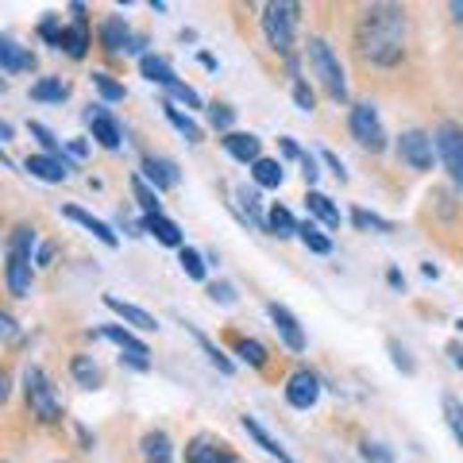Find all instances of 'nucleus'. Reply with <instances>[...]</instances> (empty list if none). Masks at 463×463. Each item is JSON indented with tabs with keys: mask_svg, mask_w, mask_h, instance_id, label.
I'll return each mask as SVG.
<instances>
[{
	"mask_svg": "<svg viewBox=\"0 0 463 463\" xmlns=\"http://www.w3.org/2000/svg\"><path fill=\"white\" fill-rule=\"evenodd\" d=\"M189 333H193V340H198V348L205 351V356H209V363H213V367H216V371H221V375H232V371H236V363H232V359L224 356V351H221V348H216V344H213V340H209V336H205V333H201V328H193V324H189Z\"/></svg>",
	"mask_w": 463,
	"mask_h": 463,
	"instance_id": "30",
	"label": "nucleus"
},
{
	"mask_svg": "<svg viewBox=\"0 0 463 463\" xmlns=\"http://www.w3.org/2000/svg\"><path fill=\"white\" fill-rule=\"evenodd\" d=\"M298 240H301V243H306V248H309V251H316V255H328V251H333V240H328V236H324V232H321V228H316L313 221H306V224H298Z\"/></svg>",
	"mask_w": 463,
	"mask_h": 463,
	"instance_id": "36",
	"label": "nucleus"
},
{
	"mask_svg": "<svg viewBox=\"0 0 463 463\" xmlns=\"http://www.w3.org/2000/svg\"><path fill=\"white\" fill-rule=\"evenodd\" d=\"M459 333H463V316H459Z\"/></svg>",
	"mask_w": 463,
	"mask_h": 463,
	"instance_id": "63",
	"label": "nucleus"
},
{
	"mask_svg": "<svg viewBox=\"0 0 463 463\" xmlns=\"http://www.w3.org/2000/svg\"><path fill=\"white\" fill-rule=\"evenodd\" d=\"M306 209H309V216H316L324 228H340V209L333 205V198H324V193H316V189H309L306 193Z\"/></svg>",
	"mask_w": 463,
	"mask_h": 463,
	"instance_id": "25",
	"label": "nucleus"
},
{
	"mask_svg": "<svg viewBox=\"0 0 463 463\" xmlns=\"http://www.w3.org/2000/svg\"><path fill=\"white\" fill-rule=\"evenodd\" d=\"M406 35H409V20L406 8L398 4H371L359 12L356 23V46L359 55L375 66H398L406 58Z\"/></svg>",
	"mask_w": 463,
	"mask_h": 463,
	"instance_id": "1",
	"label": "nucleus"
},
{
	"mask_svg": "<svg viewBox=\"0 0 463 463\" xmlns=\"http://www.w3.org/2000/svg\"><path fill=\"white\" fill-rule=\"evenodd\" d=\"M243 429H248V436H251V441L263 448L266 456H274L278 463H294V456H290L286 448H282V441H274V436L263 429V425H259V417H251V413H243Z\"/></svg>",
	"mask_w": 463,
	"mask_h": 463,
	"instance_id": "20",
	"label": "nucleus"
},
{
	"mask_svg": "<svg viewBox=\"0 0 463 463\" xmlns=\"http://www.w3.org/2000/svg\"><path fill=\"white\" fill-rule=\"evenodd\" d=\"M70 155L81 158V155H85V143H81V139H70Z\"/></svg>",
	"mask_w": 463,
	"mask_h": 463,
	"instance_id": "56",
	"label": "nucleus"
},
{
	"mask_svg": "<svg viewBox=\"0 0 463 463\" xmlns=\"http://www.w3.org/2000/svg\"><path fill=\"white\" fill-rule=\"evenodd\" d=\"M139 70H143V78L155 81V85H163V89H174V85H178V74L170 70L166 58H158V55H143L139 58Z\"/></svg>",
	"mask_w": 463,
	"mask_h": 463,
	"instance_id": "24",
	"label": "nucleus"
},
{
	"mask_svg": "<svg viewBox=\"0 0 463 463\" xmlns=\"http://www.w3.org/2000/svg\"><path fill=\"white\" fill-rule=\"evenodd\" d=\"M266 232L278 240H290V236H298V221H294V213L286 209V205H274L271 213H266Z\"/></svg>",
	"mask_w": 463,
	"mask_h": 463,
	"instance_id": "29",
	"label": "nucleus"
},
{
	"mask_svg": "<svg viewBox=\"0 0 463 463\" xmlns=\"http://www.w3.org/2000/svg\"><path fill=\"white\" fill-rule=\"evenodd\" d=\"M444 421H448V429H452V436L463 448V401L456 394H444Z\"/></svg>",
	"mask_w": 463,
	"mask_h": 463,
	"instance_id": "38",
	"label": "nucleus"
},
{
	"mask_svg": "<svg viewBox=\"0 0 463 463\" xmlns=\"http://www.w3.org/2000/svg\"><path fill=\"white\" fill-rule=\"evenodd\" d=\"M31 251H35V228L31 224H20L8 240V266H4V278H8V294L12 298H28L31 294Z\"/></svg>",
	"mask_w": 463,
	"mask_h": 463,
	"instance_id": "2",
	"label": "nucleus"
},
{
	"mask_svg": "<svg viewBox=\"0 0 463 463\" xmlns=\"http://www.w3.org/2000/svg\"><path fill=\"white\" fill-rule=\"evenodd\" d=\"M386 282L394 286V290H406V278H401V271H390V274H386Z\"/></svg>",
	"mask_w": 463,
	"mask_h": 463,
	"instance_id": "55",
	"label": "nucleus"
},
{
	"mask_svg": "<svg viewBox=\"0 0 463 463\" xmlns=\"http://www.w3.org/2000/svg\"><path fill=\"white\" fill-rule=\"evenodd\" d=\"M63 216H66V221H74V224H81L85 232H89V236H97V240H101L105 248H120V236H116V232L108 228V224L101 221V216L85 213L81 205H66V209H63Z\"/></svg>",
	"mask_w": 463,
	"mask_h": 463,
	"instance_id": "18",
	"label": "nucleus"
},
{
	"mask_svg": "<svg viewBox=\"0 0 463 463\" xmlns=\"http://www.w3.org/2000/svg\"><path fill=\"white\" fill-rule=\"evenodd\" d=\"M39 35L51 46H58V51H63V35H66V28H58V16H46L43 23H39Z\"/></svg>",
	"mask_w": 463,
	"mask_h": 463,
	"instance_id": "44",
	"label": "nucleus"
},
{
	"mask_svg": "<svg viewBox=\"0 0 463 463\" xmlns=\"http://www.w3.org/2000/svg\"><path fill=\"white\" fill-rule=\"evenodd\" d=\"M101 336H105V340H113V344L120 348V363H128V367H136V371H151V351H147V344L131 336L128 328H120V324H105V328H101Z\"/></svg>",
	"mask_w": 463,
	"mask_h": 463,
	"instance_id": "9",
	"label": "nucleus"
},
{
	"mask_svg": "<svg viewBox=\"0 0 463 463\" xmlns=\"http://www.w3.org/2000/svg\"><path fill=\"white\" fill-rule=\"evenodd\" d=\"M8 394H12V375H8V371H0V406L8 401Z\"/></svg>",
	"mask_w": 463,
	"mask_h": 463,
	"instance_id": "53",
	"label": "nucleus"
},
{
	"mask_svg": "<svg viewBox=\"0 0 463 463\" xmlns=\"http://www.w3.org/2000/svg\"><path fill=\"white\" fill-rule=\"evenodd\" d=\"M70 371H74V379L85 386V390H97L105 383V375H101V367L93 363V356H74V363H70Z\"/></svg>",
	"mask_w": 463,
	"mask_h": 463,
	"instance_id": "31",
	"label": "nucleus"
},
{
	"mask_svg": "<svg viewBox=\"0 0 463 463\" xmlns=\"http://www.w3.org/2000/svg\"><path fill=\"white\" fill-rule=\"evenodd\" d=\"M105 309L108 313H116L124 324H131V328H139V333H155L158 328V321L147 313V309H139V306H131V301H124V298H116V294H105Z\"/></svg>",
	"mask_w": 463,
	"mask_h": 463,
	"instance_id": "17",
	"label": "nucleus"
},
{
	"mask_svg": "<svg viewBox=\"0 0 463 463\" xmlns=\"http://www.w3.org/2000/svg\"><path fill=\"white\" fill-rule=\"evenodd\" d=\"M23 394H28V409L39 421H63V401L39 367H28V375H23Z\"/></svg>",
	"mask_w": 463,
	"mask_h": 463,
	"instance_id": "5",
	"label": "nucleus"
},
{
	"mask_svg": "<svg viewBox=\"0 0 463 463\" xmlns=\"http://www.w3.org/2000/svg\"><path fill=\"white\" fill-rule=\"evenodd\" d=\"M363 459H367V463H394V452H390L386 444L367 441V444H363Z\"/></svg>",
	"mask_w": 463,
	"mask_h": 463,
	"instance_id": "46",
	"label": "nucleus"
},
{
	"mask_svg": "<svg viewBox=\"0 0 463 463\" xmlns=\"http://www.w3.org/2000/svg\"><path fill=\"white\" fill-rule=\"evenodd\" d=\"M186 463H236V456H232L228 444H221L216 436L201 433L186 444Z\"/></svg>",
	"mask_w": 463,
	"mask_h": 463,
	"instance_id": "14",
	"label": "nucleus"
},
{
	"mask_svg": "<svg viewBox=\"0 0 463 463\" xmlns=\"http://www.w3.org/2000/svg\"><path fill=\"white\" fill-rule=\"evenodd\" d=\"M143 463H174V444L163 429H151L143 436Z\"/></svg>",
	"mask_w": 463,
	"mask_h": 463,
	"instance_id": "23",
	"label": "nucleus"
},
{
	"mask_svg": "<svg viewBox=\"0 0 463 463\" xmlns=\"http://www.w3.org/2000/svg\"><path fill=\"white\" fill-rule=\"evenodd\" d=\"M16 333H20V328H16V316L0 309V340H16Z\"/></svg>",
	"mask_w": 463,
	"mask_h": 463,
	"instance_id": "49",
	"label": "nucleus"
},
{
	"mask_svg": "<svg viewBox=\"0 0 463 463\" xmlns=\"http://www.w3.org/2000/svg\"><path fill=\"white\" fill-rule=\"evenodd\" d=\"M143 232H151V236L163 243V248H186V243H181V228L170 221V216H143Z\"/></svg>",
	"mask_w": 463,
	"mask_h": 463,
	"instance_id": "22",
	"label": "nucleus"
},
{
	"mask_svg": "<svg viewBox=\"0 0 463 463\" xmlns=\"http://www.w3.org/2000/svg\"><path fill=\"white\" fill-rule=\"evenodd\" d=\"M348 128H351V139H356L359 147H367L375 155L386 151V128H383L379 113H375V105H356L351 108Z\"/></svg>",
	"mask_w": 463,
	"mask_h": 463,
	"instance_id": "7",
	"label": "nucleus"
},
{
	"mask_svg": "<svg viewBox=\"0 0 463 463\" xmlns=\"http://www.w3.org/2000/svg\"><path fill=\"white\" fill-rule=\"evenodd\" d=\"M433 155H436V143H433L429 131L409 128V131L398 136V158L409 170H433Z\"/></svg>",
	"mask_w": 463,
	"mask_h": 463,
	"instance_id": "8",
	"label": "nucleus"
},
{
	"mask_svg": "<svg viewBox=\"0 0 463 463\" xmlns=\"http://www.w3.org/2000/svg\"><path fill=\"white\" fill-rule=\"evenodd\" d=\"M0 166H12V158H8L4 151H0Z\"/></svg>",
	"mask_w": 463,
	"mask_h": 463,
	"instance_id": "60",
	"label": "nucleus"
},
{
	"mask_svg": "<svg viewBox=\"0 0 463 463\" xmlns=\"http://www.w3.org/2000/svg\"><path fill=\"white\" fill-rule=\"evenodd\" d=\"M143 181H147V186H155L158 193L163 189H174L178 181H181V174H178V163L174 158H163V155H147L143 158Z\"/></svg>",
	"mask_w": 463,
	"mask_h": 463,
	"instance_id": "13",
	"label": "nucleus"
},
{
	"mask_svg": "<svg viewBox=\"0 0 463 463\" xmlns=\"http://www.w3.org/2000/svg\"><path fill=\"white\" fill-rule=\"evenodd\" d=\"M282 151H286L290 158H298V163H301V155H306V151H301V147H298V143H294V139H290V136L282 139Z\"/></svg>",
	"mask_w": 463,
	"mask_h": 463,
	"instance_id": "54",
	"label": "nucleus"
},
{
	"mask_svg": "<svg viewBox=\"0 0 463 463\" xmlns=\"http://www.w3.org/2000/svg\"><path fill=\"white\" fill-rule=\"evenodd\" d=\"M55 259V243H39V251H35V266H51Z\"/></svg>",
	"mask_w": 463,
	"mask_h": 463,
	"instance_id": "51",
	"label": "nucleus"
},
{
	"mask_svg": "<svg viewBox=\"0 0 463 463\" xmlns=\"http://www.w3.org/2000/svg\"><path fill=\"white\" fill-rule=\"evenodd\" d=\"M301 174H306L309 186H313L316 178H321V170H316V158H313V155H301Z\"/></svg>",
	"mask_w": 463,
	"mask_h": 463,
	"instance_id": "50",
	"label": "nucleus"
},
{
	"mask_svg": "<svg viewBox=\"0 0 463 463\" xmlns=\"http://www.w3.org/2000/svg\"><path fill=\"white\" fill-rule=\"evenodd\" d=\"M294 105L301 108V113H313V105H316V97H313V89L301 78H294Z\"/></svg>",
	"mask_w": 463,
	"mask_h": 463,
	"instance_id": "45",
	"label": "nucleus"
},
{
	"mask_svg": "<svg viewBox=\"0 0 463 463\" xmlns=\"http://www.w3.org/2000/svg\"><path fill=\"white\" fill-rule=\"evenodd\" d=\"M351 224L356 228H363V232H394V224L386 221V216H379V213H367V209H351Z\"/></svg>",
	"mask_w": 463,
	"mask_h": 463,
	"instance_id": "39",
	"label": "nucleus"
},
{
	"mask_svg": "<svg viewBox=\"0 0 463 463\" xmlns=\"http://www.w3.org/2000/svg\"><path fill=\"white\" fill-rule=\"evenodd\" d=\"M23 170H28L31 178H39V181H66L74 166L58 163V158H51V155H28L23 158Z\"/></svg>",
	"mask_w": 463,
	"mask_h": 463,
	"instance_id": "19",
	"label": "nucleus"
},
{
	"mask_svg": "<svg viewBox=\"0 0 463 463\" xmlns=\"http://www.w3.org/2000/svg\"><path fill=\"white\" fill-rule=\"evenodd\" d=\"M178 263H181V271H186V278H193V282H205V255L198 248H181L178 251Z\"/></svg>",
	"mask_w": 463,
	"mask_h": 463,
	"instance_id": "37",
	"label": "nucleus"
},
{
	"mask_svg": "<svg viewBox=\"0 0 463 463\" xmlns=\"http://www.w3.org/2000/svg\"><path fill=\"white\" fill-rule=\"evenodd\" d=\"M236 198H240V209L248 213V221L259 228V232H266V216H263V201H259V189H248V186H240L236 189Z\"/></svg>",
	"mask_w": 463,
	"mask_h": 463,
	"instance_id": "32",
	"label": "nucleus"
},
{
	"mask_svg": "<svg viewBox=\"0 0 463 463\" xmlns=\"http://www.w3.org/2000/svg\"><path fill=\"white\" fill-rule=\"evenodd\" d=\"M286 401L294 409H313L316 401H321V379H316L313 371H306V367L294 371L286 379Z\"/></svg>",
	"mask_w": 463,
	"mask_h": 463,
	"instance_id": "10",
	"label": "nucleus"
},
{
	"mask_svg": "<svg viewBox=\"0 0 463 463\" xmlns=\"http://www.w3.org/2000/svg\"><path fill=\"white\" fill-rule=\"evenodd\" d=\"M306 55H309V66L313 74L321 78L324 93L333 97V101H348V81H344V66H340V58L333 51V43L321 39V35H313L306 43Z\"/></svg>",
	"mask_w": 463,
	"mask_h": 463,
	"instance_id": "3",
	"label": "nucleus"
},
{
	"mask_svg": "<svg viewBox=\"0 0 463 463\" xmlns=\"http://www.w3.org/2000/svg\"><path fill=\"white\" fill-rule=\"evenodd\" d=\"M456 363H459V367H463V351H459V356H456Z\"/></svg>",
	"mask_w": 463,
	"mask_h": 463,
	"instance_id": "62",
	"label": "nucleus"
},
{
	"mask_svg": "<svg viewBox=\"0 0 463 463\" xmlns=\"http://www.w3.org/2000/svg\"><path fill=\"white\" fill-rule=\"evenodd\" d=\"M63 51L70 58H85V51H89V28H81V23H70L66 35H63Z\"/></svg>",
	"mask_w": 463,
	"mask_h": 463,
	"instance_id": "35",
	"label": "nucleus"
},
{
	"mask_svg": "<svg viewBox=\"0 0 463 463\" xmlns=\"http://www.w3.org/2000/svg\"><path fill=\"white\" fill-rule=\"evenodd\" d=\"M4 89H8V81H4V78H0V93H4Z\"/></svg>",
	"mask_w": 463,
	"mask_h": 463,
	"instance_id": "61",
	"label": "nucleus"
},
{
	"mask_svg": "<svg viewBox=\"0 0 463 463\" xmlns=\"http://www.w3.org/2000/svg\"><path fill=\"white\" fill-rule=\"evenodd\" d=\"M236 356L248 363V367H263V363H266V348L259 344V340H236Z\"/></svg>",
	"mask_w": 463,
	"mask_h": 463,
	"instance_id": "40",
	"label": "nucleus"
},
{
	"mask_svg": "<svg viewBox=\"0 0 463 463\" xmlns=\"http://www.w3.org/2000/svg\"><path fill=\"white\" fill-rule=\"evenodd\" d=\"M70 97V85L63 78H43L31 85V101H66Z\"/></svg>",
	"mask_w": 463,
	"mask_h": 463,
	"instance_id": "33",
	"label": "nucleus"
},
{
	"mask_svg": "<svg viewBox=\"0 0 463 463\" xmlns=\"http://www.w3.org/2000/svg\"><path fill=\"white\" fill-rule=\"evenodd\" d=\"M170 97H174V101H181L186 108H201V97H198V89H189L186 81H178L174 89H170Z\"/></svg>",
	"mask_w": 463,
	"mask_h": 463,
	"instance_id": "47",
	"label": "nucleus"
},
{
	"mask_svg": "<svg viewBox=\"0 0 463 463\" xmlns=\"http://www.w3.org/2000/svg\"><path fill=\"white\" fill-rule=\"evenodd\" d=\"M0 139H12V124H8V120H0Z\"/></svg>",
	"mask_w": 463,
	"mask_h": 463,
	"instance_id": "59",
	"label": "nucleus"
},
{
	"mask_svg": "<svg viewBox=\"0 0 463 463\" xmlns=\"http://www.w3.org/2000/svg\"><path fill=\"white\" fill-rule=\"evenodd\" d=\"M386 351H390V359H394V367H398V371H406V375H413V371H417V363L409 359V351L401 348L398 340H386Z\"/></svg>",
	"mask_w": 463,
	"mask_h": 463,
	"instance_id": "42",
	"label": "nucleus"
},
{
	"mask_svg": "<svg viewBox=\"0 0 463 463\" xmlns=\"http://www.w3.org/2000/svg\"><path fill=\"white\" fill-rule=\"evenodd\" d=\"M93 85H97V93H101L105 101H124V85L113 81L108 74H93Z\"/></svg>",
	"mask_w": 463,
	"mask_h": 463,
	"instance_id": "41",
	"label": "nucleus"
},
{
	"mask_svg": "<svg viewBox=\"0 0 463 463\" xmlns=\"http://www.w3.org/2000/svg\"><path fill=\"white\" fill-rule=\"evenodd\" d=\"M266 313H271V321H274V328H278V336H282V344L290 348V351H306V328H301V321L294 313H290L286 306H278V301H266Z\"/></svg>",
	"mask_w": 463,
	"mask_h": 463,
	"instance_id": "12",
	"label": "nucleus"
},
{
	"mask_svg": "<svg viewBox=\"0 0 463 463\" xmlns=\"http://www.w3.org/2000/svg\"><path fill=\"white\" fill-rule=\"evenodd\" d=\"M298 12H301V8L290 4V0L263 8V35H266V43H271V51H278V55H290V51H294Z\"/></svg>",
	"mask_w": 463,
	"mask_h": 463,
	"instance_id": "4",
	"label": "nucleus"
},
{
	"mask_svg": "<svg viewBox=\"0 0 463 463\" xmlns=\"http://www.w3.org/2000/svg\"><path fill=\"white\" fill-rule=\"evenodd\" d=\"M433 143H436V155H441L448 178L456 181V189H463V128L448 120V124L433 131Z\"/></svg>",
	"mask_w": 463,
	"mask_h": 463,
	"instance_id": "6",
	"label": "nucleus"
},
{
	"mask_svg": "<svg viewBox=\"0 0 463 463\" xmlns=\"http://www.w3.org/2000/svg\"><path fill=\"white\" fill-rule=\"evenodd\" d=\"M101 43H105L108 55H120V51H124V55H139V58H143V43L131 39L124 16H108V20L101 23Z\"/></svg>",
	"mask_w": 463,
	"mask_h": 463,
	"instance_id": "11",
	"label": "nucleus"
},
{
	"mask_svg": "<svg viewBox=\"0 0 463 463\" xmlns=\"http://www.w3.org/2000/svg\"><path fill=\"white\" fill-rule=\"evenodd\" d=\"M224 143V151L236 158V163H248V166H255L263 158V139L255 136V131H228V136L221 139Z\"/></svg>",
	"mask_w": 463,
	"mask_h": 463,
	"instance_id": "16",
	"label": "nucleus"
},
{
	"mask_svg": "<svg viewBox=\"0 0 463 463\" xmlns=\"http://www.w3.org/2000/svg\"><path fill=\"white\" fill-rule=\"evenodd\" d=\"M209 298L221 301V306H236V286H232V282H213L209 286Z\"/></svg>",
	"mask_w": 463,
	"mask_h": 463,
	"instance_id": "48",
	"label": "nucleus"
},
{
	"mask_svg": "<svg viewBox=\"0 0 463 463\" xmlns=\"http://www.w3.org/2000/svg\"><path fill=\"white\" fill-rule=\"evenodd\" d=\"M324 163L333 166V174L340 178V181H348V170H344V163H340V155H333V151H324Z\"/></svg>",
	"mask_w": 463,
	"mask_h": 463,
	"instance_id": "52",
	"label": "nucleus"
},
{
	"mask_svg": "<svg viewBox=\"0 0 463 463\" xmlns=\"http://www.w3.org/2000/svg\"><path fill=\"white\" fill-rule=\"evenodd\" d=\"M131 193H136L143 216H163V201H158V189L143 181V174H131Z\"/></svg>",
	"mask_w": 463,
	"mask_h": 463,
	"instance_id": "28",
	"label": "nucleus"
},
{
	"mask_svg": "<svg viewBox=\"0 0 463 463\" xmlns=\"http://www.w3.org/2000/svg\"><path fill=\"white\" fill-rule=\"evenodd\" d=\"M0 70H4V74H23V70H35V55L23 51L20 43H12L8 35H0Z\"/></svg>",
	"mask_w": 463,
	"mask_h": 463,
	"instance_id": "21",
	"label": "nucleus"
},
{
	"mask_svg": "<svg viewBox=\"0 0 463 463\" xmlns=\"http://www.w3.org/2000/svg\"><path fill=\"white\" fill-rule=\"evenodd\" d=\"M209 120H213L216 131H224V136H228L232 124H236V113H232L228 105H213V108H209Z\"/></svg>",
	"mask_w": 463,
	"mask_h": 463,
	"instance_id": "43",
	"label": "nucleus"
},
{
	"mask_svg": "<svg viewBox=\"0 0 463 463\" xmlns=\"http://www.w3.org/2000/svg\"><path fill=\"white\" fill-rule=\"evenodd\" d=\"M85 120H89V128H93V139L101 143L105 151H120V139H124V136H120V124L113 120V113H108L105 105H93L89 113H85Z\"/></svg>",
	"mask_w": 463,
	"mask_h": 463,
	"instance_id": "15",
	"label": "nucleus"
},
{
	"mask_svg": "<svg viewBox=\"0 0 463 463\" xmlns=\"http://www.w3.org/2000/svg\"><path fill=\"white\" fill-rule=\"evenodd\" d=\"M201 66H205V70H216V58H213L209 51H205V55H201Z\"/></svg>",
	"mask_w": 463,
	"mask_h": 463,
	"instance_id": "58",
	"label": "nucleus"
},
{
	"mask_svg": "<svg viewBox=\"0 0 463 463\" xmlns=\"http://www.w3.org/2000/svg\"><path fill=\"white\" fill-rule=\"evenodd\" d=\"M28 131H31V136L43 143V151H46V155H51V158H58V163H66V166H70V158L63 155V143L55 139V131H51V128H46V124H39V120H28Z\"/></svg>",
	"mask_w": 463,
	"mask_h": 463,
	"instance_id": "34",
	"label": "nucleus"
},
{
	"mask_svg": "<svg viewBox=\"0 0 463 463\" xmlns=\"http://www.w3.org/2000/svg\"><path fill=\"white\" fill-rule=\"evenodd\" d=\"M452 16H456V23H463V0H452Z\"/></svg>",
	"mask_w": 463,
	"mask_h": 463,
	"instance_id": "57",
	"label": "nucleus"
},
{
	"mask_svg": "<svg viewBox=\"0 0 463 463\" xmlns=\"http://www.w3.org/2000/svg\"><path fill=\"white\" fill-rule=\"evenodd\" d=\"M163 113H166L170 124L181 131V139H186V143H201V124H198V120H193L189 113H181L174 101H163Z\"/></svg>",
	"mask_w": 463,
	"mask_h": 463,
	"instance_id": "26",
	"label": "nucleus"
},
{
	"mask_svg": "<svg viewBox=\"0 0 463 463\" xmlns=\"http://www.w3.org/2000/svg\"><path fill=\"white\" fill-rule=\"evenodd\" d=\"M251 178L259 189H278L286 174H282V163H278V158H259V163L251 166Z\"/></svg>",
	"mask_w": 463,
	"mask_h": 463,
	"instance_id": "27",
	"label": "nucleus"
}]
</instances>
